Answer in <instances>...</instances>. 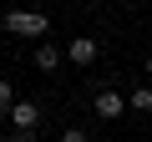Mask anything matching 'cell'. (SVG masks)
I'll return each mask as SVG.
<instances>
[{
    "label": "cell",
    "mask_w": 152,
    "mask_h": 142,
    "mask_svg": "<svg viewBox=\"0 0 152 142\" xmlns=\"http://www.w3.org/2000/svg\"><path fill=\"white\" fill-rule=\"evenodd\" d=\"M5 31H10V36L46 41V36H51V15H46V10H5Z\"/></svg>",
    "instance_id": "obj_1"
},
{
    "label": "cell",
    "mask_w": 152,
    "mask_h": 142,
    "mask_svg": "<svg viewBox=\"0 0 152 142\" xmlns=\"http://www.w3.org/2000/svg\"><path fill=\"white\" fill-rule=\"evenodd\" d=\"M5 122H10V132H41V107L36 102H15Z\"/></svg>",
    "instance_id": "obj_2"
},
{
    "label": "cell",
    "mask_w": 152,
    "mask_h": 142,
    "mask_svg": "<svg viewBox=\"0 0 152 142\" xmlns=\"http://www.w3.org/2000/svg\"><path fill=\"white\" fill-rule=\"evenodd\" d=\"M102 56V41H91V36H76V41H66V61L71 66H91Z\"/></svg>",
    "instance_id": "obj_3"
},
{
    "label": "cell",
    "mask_w": 152,
    "mask_h": 142,
    "mask_svg": "<svg viewBox=\"0 0 152 142\" xmlns=\"http://www.w3.org/2000/svg\"><path fill=\"white\" fill-rule=\"evenodd\" d=\"M31 61H36V71H56V66L66 61V46H56V41H41Z\"/></svg>",
    "instance_id": "obj_4"
},
{
    "label": "cell",
    "mask_w": 152,
    "mask_h": 142,
    "mask_svg": "<svg viewBox=\"0 0 152 142\" xmlns=\"http://www.w3.org/2000/svg\"><path fill=\"white\" fill-rule=\"evenodd\" d=\"M91 107H96V117H102V122H117L127 102H122V91H112V86H107V91H96V102H91Z\"/></svg>",
    "instance_id": "obj_5"
},
{
    "label": "cell",
    "mask_w": 152,
    "mask_h": 142,
    "mask_svg": "<svg viewBox=\"0 0 152 142\" xmlns=\"http://www.w3.org/2000/svg\"><path fill=\"white\" fill-rule=\"evenodd\" d=\"M127 107H132V112H152V86H132Z\"/></svg>",
    "instance_id": "obj_6"
},
{
    "label": "cell",
    "mask_w": 152,
    "mask_h": 142,
    "mask_svg": "<svg viewBox=\"0 0 152 142\" xmlns=\"http://www.w3.org/2000/svg\"><path fill=\"white\" fill-rule=\"evenodd\" d=\"M10 107H15V91H10V81H0V122L10 117Z\"/></svg>",
    "instance_id": "obj_7"
},
{
    "label": "cell",
    "mask_w": 152,
    "mask_h": 142,
    "mask_svg": "<svg viewBox=\"0 0 152 142\" xmlns=\"http://www.w3.org/2000/svg\"><path fill=\"white\" fill-rule=\"evenodd\" d=\"M61 142H91V137H86L81 127H66V132H61Z\"/></svg>",
    "instance_id": "obj_8"
},
{
    "label": "cell",
    "mask_w": 152,
    "mask_h": 142,
    "mask_svg": "<svg viewBox=\"0 0 152 142\" xmlns=\"http://www.w3.org/2000/svg\"><path fill=\"white\" fill-rule=\"evenodd\" d=\"M10 142H41V132H10Z\"/></svg>",
    "instance_id": "obj_9"
},
{
    "label": "cell",
    "mask_w": 152,
    "mask_h": 142,
    "mask_svg": "<svg viewBox=\"0 0 152 142\" xmlns=\"http://www.w3.org/2000/svg\"><path fill=\"white\" fill-rule=\"evenodd\" d=\"M147 81H152V56H147Z\"/></svg>",
    "instance_id": "obj_10"
}]
</instances>
